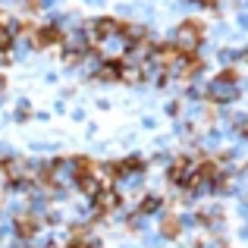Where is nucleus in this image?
I'll return each mask as SVG.
<instances>
[{"label": "nucleus", "mask_w": 248, "mask_h": 248, "mask_svg": "<svg viewBox=\"0 0 248 248\" xmlns=\"http://www.w3.org/2000/svg\"><path fill=\"white\" fill-rule=\"evenodd\" d=\"M97 107H101V110H110V97H97Z\"/></svg>", "instance_id": "2eb2a0df"}, {"label": "nucleus", "mask_w": 248, "mask_h": 248, "mask_svg": "<svg viewBox=\"0 0 248 248\" xmlns=\"http://www.w3.org/2000/svg\"><path fill=\"white\" fill-rule=\"evenodd\" d=\"M182 107H186V101H182V97H173V101L164 104V116H170V120H179V116H182Z\"/></svg>", "instance_id": "6e6552de"}, {"label": "nucleus", "mask_w": 248, "mask_h": 248, "mask_svg": "<svg viewBox=\"0 0 248 248\" xmlns=\"http://www.w3.org/2000/svg\"><path fill=\"white\" fill-rule=\"evenodd\" d=\"M141 129H157V116H141Z\"/></svg>", "instance_id": "f8f14e48"}, {"label": "nucleus", "mask_w": 248, "mask_h": 248, "mask_svg": "<svg viewBox=\"0 0 248 248\" xmlns=\"http://www.w3.org/2000/svg\"><path fill=\"white\" fill-rule=\"evenodd\" d=\"M10 154H13V148L6 145V141H0V160H3V157H10Z\"/></svg>", "instance_id": "4468645a"}, {"label": "nucleus", "mask_w": 248, "mask_h": 248, "mask_svg": "<svg viewBox=\"0 0 248 248\" xmlns=\"http://www.w3.org/2000/svg\"><path fill=\"white\" fill-rule=\"evenodd\" d=\"M120 248H139V245H120Z\"/></svg>", "instance_id": "6ab92c4d"}, {"label": "nucleus", "mask_w": 248, "mask_h": 248, "mask_svg": "<svg viewBox=\"0 0 248 248\" xmlns=\"http://www.w3.org/2000/svg\"><path fill=\"white\" fill-rule=\"evenodd\" d=\"M85 3H88V6H104L107 0H85Z\"/></svg>", "instance_id": "a211bd4d"}, {"label": "nucleus", "mask_w": 248, "mask_h": 248, "mask_svg": "<svg viewBox=\"0 0 248 248\" xmlns=\"http://www.w3.org/2000/svg\"><path fill=\"white\" fill-rule=\"evenodd\" d=\"M94 85H120V63H101L97 73L91 76Z\"/></svg>", "instance_id": "39448f33"}, {"label": "nucleus", "mask_w": 248, "mask_h": 248, "mask_svg": "<svg viewBox=\"0 0 248 248\" xmlns=\"http://www.w3.org/2000/svg\"><path fill=\"white\" fill-rule=\"evenodd\" d=\"M69 120L85 123V120H88V110H85V107H73V110H69Z\"/></svg>", "instance_id": "9b49d317"}, {"label": "nucleus", "mask_w": 248, "mask_h": 248, "mask_svg": "<svg viewBox=\"0 0 248 248\" xmlns=\"http://www.w3.org/2000/svg\"><path fill=\"white\" fill-rule=\"evenodd\" d=\"M6 85H10V82H6V76H3V73H0V97H3V94H6Z\"/></svg>", "instance_id": "f3484780"}, {"label": "nucleus", "mask_w": 248, "mask_h": 248, "mask_svg": "<svg viewBox=\"0 0 248 248\" xmlns=\"http://www.w3.org/2000/svg\"><path fill=\"white\" fill-rule=\"evenodd\" d=\"M207 41V29L204 22H198V19H182L179 25H173V31L167 35V44L170 47H176L179 54H198L201 47H204Z\"/></svg>", "instance_id": "f257e3e1"}, {"label": "nucleus", "mask_w": 248, "mask_h": 248, "mask_svg": "<svg viewBox=\"0 0 248 248\" xmlns=\"http://www.w3.org/2000/svg\"><path fill=\"white\" fill-rule=\"evenodd\" d=\"M13 120H16V123H29V120H35V110H31V101H29V97H19L16 110H13Z\"/></svg>", "instance_id": "0eeeda50"}, {"label": "nucleus", "mask_w": 248, "mask_h": 248, "mask_svg": "<svg viewBox=\"0 0 248 248\" xmlns=\"http://www.w3.org/2000/svg\"><path fill=\"white\" fill-rule=\"evenodd\" d=\"M157 232L167 239V242H176V239L182 236V217L179 214H160L157 217Z\"/></svg>", "instance_id": "20e7f679"}, {"label": "nucleus", "mask_w": 248, "mask_h": 248, "mask_svg": "<svg viewBox=\"0 0 248 248\" xmlns=\"http://www.w3.org/2000/svg\"><path fill=\"white\" fill-rule=\"evenodd\" d=\"M129 47H132V44H129V38L123 35V31H113V35L97 38L91 50H94L104 63H123V60H126V54H129Z\"/></svg>", "instance_id": "f03ea898"}, {"label": "nucleus", "mask_w": 248, "mask_h": 248, "mask_svg": "<svg viewBox=\"0 0 248 248\" xmlns=\"http://www.w3.org/2000/svg\"><path fill=\"white\" fill-rule=\"evenodd\" d=\"M120 85H129V88H139V85H145L139 63H126V60L120 63Z\"/></svg>", "instance_id": "423d86ee"}, {"label": "nucleus", "mask_w": 248, "mask_h": 248, "mask_svg": "<svg viewBox=\"0 0 248 248\" xmlns=\"http://www.w3.org/2000/svg\"><path fill=\"white\" fill-rule=\"evenodd\" d=\"M54 113H60V116H63V113H66V104L57 101V104H54Z\"/></svg>", "instance_id": "dca6fc26"}, {"label": "nucleus", "mask_w": 248, "mask_h": 248, "mask_svg": "<svg viewBox=\"0 0 248 248\" xmlns=\"http://www.w3.org/2000/svg\"><path fill=\"white\" fill-rule=\"evenodd\" d=\"M236 31L248 35V13H236Z\"/></svg>", "instance_id": "9d476101"}, {"label": "nucleus", "mask_w": 248, "mask_h": 248, "mask_svg": "<svg viewBox=\"0 0 248 248\" xmlns=\"http://www.w3.org/2000/svg\"><path fill=\"white\" fill-rule=\"evenodd\" d=\"M120 201L123 198H120L116 188H101V192L91 198V207L97 211V217H101V220H107V217H113V214L120 211Z\"/></svg>", "instance_id": "7ed1b4c3"}, {"label": "nucleus", "mask_w": 248, "mask_h": 248, "mask_svg": "<svg viewBox=\"0 0 248 248\" xmlns=\"http://www.w3.org/2000/svg\"><path fill=\"white\" fill-rule=\"evenodd\" d=\"M198 6H204V10H217L220 6V0H195Z\"/></svg>", "instance_id": "ddd939ff"}, {"label": "nucleus", "mask_w": 248, "mask_h": 248, "mask_svg": "<svg viewBox=\"0 0 248 248\" xmlns=\"http://www.w3.org/2000/svg\"><path fill=\"white\" fill-rule=\"evenodd\" d=\"M141 245H145V248H164V245H170V242H167L164 236H160V232H151V236L141 239Z\"/></svg>", "instance_id": "1a4fd4ad"}]
</instances>
